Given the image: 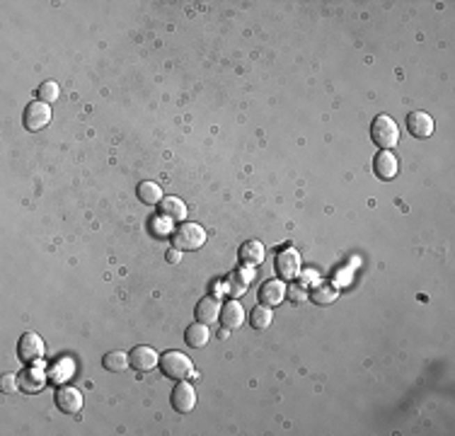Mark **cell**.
Instances as JSON below:
<instances>
[{
	"label": "cell",
	"mask_w": 455,
	"mask_h": 436,
	"mask_svg": "<svg viewBox=\"0 0 455 436\" xmlns=\"http://www.w3.org/2000/svg\"><path fill=\"white\" fill-rule=\"evenodd\" d=\"M209 325H204V322H194V325H189L186 327V332H184V339H186V344L189 347H194V349H201V347H206L209 344Z\"/></svg>",
	"instance_id": "d6986e66"
},
{
	"label": "cell",
	"mask_w": 455,
	"mask_h": 436,
	"mask_svg": "<svg viewBox=\"0 0 455 436\" xmlns=\"http://www.w3.org/2000/svg\"><path fill=\"white\" fill-rule=\"evenodd\" d=\"M252 279H255V274L250 270H235L228 277V296H232V298L242 296V293L247 291V286L252 283Z\"/></svg>",
	"instance_id": "ac0fdd59"
},
{
	"label": "cell",
	"mask_w": 455,
	"mask_h": 436,
	"mask_svg": "<svg viewBox=\"0 0 455 436\" xmlns=\"http://www.w3.org/2000/svg\"><path fill=\"white\" fill-rule=\"evenodd\" d=\"M160 368L168 378H175V381H184L194 373V364L186 354L182 352H165L160 357Z\"/></svg>",
	"instance_id": "3957f363"
},
{
	"label": "cell",
	"mask_w": 455,
	"mask_h": 436,
	"mask_svg": "<svg viewBox=\"0 0 455 436\" xmlns=\"http://www.w3.org/2000/svg\"><path fill=\"white\" fill-rule=\"evenodd\" d=\"M179 252H182V250H177V247H172V250H168V255H165V260H168L170 265H177V262L182 260Z\"/></svg>",
	"instance_id": "4316f807"
},
{
	"label": "cell",
	"mask_w": 455,
	"mask_h": 436,
	"mask_svg": "<svg viewBox=\"0 0 455 436\" xmlns=\"http://www.w3.org/2000/svg\"><path fill=\"white\" fill-rule=\"evenodd\" d=\"M136 196H138L143 204L155 206V204H160V201H163V189H160L155 182L145 180V182H141V185L136 187Z\"/></svg>",
	"instance_id": "ffe728a7"
},
{
	"label": "cell",
	"mask_w": 455,
	"mask_h": 436,
	"mask_svg": "<svg viewBox=\"0 0 455 436\" xmlns=\"http://www.w3.org/2000/svg\"><path fill=\"white\" fill-rule=\"evenodd\" d=\"M102 366L107 368V371H112V373L126 371V368L131 366V364H129V354H126V352H109V354H104Z\"/></svg>",
	"instance_id": "603a6c76"
},
{
	"label": "cell",
	"mask_w": 455,
	"mask_h": 436,
	"mask_svg": "<svg viewBox=\"0 0 455 436\" xmlns=\"http://www.w3.org/2000/svg\"><path fill=\"white\" fill-rule=\"evenodd\" d=\"M271 320H274V313H271V308H266V306H257V308H252V313H250V325L252 329H257V332H262V329H266L271 325Z\"/></svg>",
	"instance_id": "7402d4cb"
},
{
	"label": "cell",
	"mask_w": 455,
	"mask_h": 436,
	"mask_svg": "<svg viewBox=\"0 0 455 436\" xmlns=\"http://www.w3.org/2000/svg\"><path fill=\"white\" fill-rule=\"evenodd\" d=\"M158 214L160 218H168V221H184L189 216V209L177 196H163V201L158 204Z\"/></svg>",
	"instance_id": "9a60e30c"
},
{
	"label": "cell",
	"mask_w": 455,
	"mask_h": 436,
	"mask_svg": "<svg viewBox=\"0 0 455 436\" xmlns=\"http://www.w3.org/2000/svg\"><path fill=\"white\" fill-rule=\"evenodd\" d=\"M56 407L63 414H75L83 410V393L78 388H70V385H63V388L56 390Z\"/></svg>",
	"instance_id": "30bf717a"
},
{
	"label": "cell",
	"mask_w": 455,
	"mask_h": 436,
	"mask_svg": "<svg viewBox=\"0 0 455 436\" xmlns=\"http://www.w3.org/2000/svg\"><path fill=\"white\" fill-rule=\"evenodd\" d=\"M373 172H376L378 180H395L397 172H399V163L395 158V153L392 150H381V153L376 155V160H373Z\"/></svg>",
	"instance_id": "7c38bea8"
},
{
	"label": "cell",
	"mask_w": 455,
	"mask_h": 436,
	"mask_svg": "<svg viewBox=\"0 0 455 436\" xmlns=\"http://www.w3.org/2000/svg\"><path fill=\"white\" fill-rule=\"evenodd\" d=\"M218 320L223 322V327L228 332H232V329L245 325V311H242V306L237 301H225V306H221Z\"/></svg>",
	"instance_id": "5bb4252c"
},
{
	"label": "cell",
	"mask_w": 455,
	"mask_h": 436,
	"mask_svg": "<svg viewBox=\"0 0 455 436\" xmlns=\"http://www.w3.org/2000/svg\"><path fill=\"white\" fill-rule=\"evenodd\" d=\"M308 298H310L315 306H332V303L340 298V291H337L335 286H330V283H320Z\"/></svg>",
	"instance_id": "44dd1931"
},
{
	"label": "cell",
	"mask_w": 455,
	"mask_h": 436,
	"mask_svg": "<svg viewBox=\"0 0 455 436\" xmlns=\"http://www.w3.org/2000/svg\"><path fill=\"white\" fill-rule=\"evenodd\" d=\"M172 407L179 414H186L196 407V393L186 381H177L175 390H172Z\"/></svg>",
	"instance_id": "ba28073f"
},
{
	"label": "cell",
	"mask_w": 455,
	"mask_h": 436,
	"mask_svg": "<svg viewBox=\"0 0 455 436\" xmlns=\"http://www.w3.org/2000/svg\"><path fill=\"white\" fill-rule=\"evenodd\" d=\"M17 388H19V376H15V373H5L0 378V393L3 395H13Z\"/></svg>",
	"instance_id": "d4e9b609"
},
{
	"label": "cell",
	"mask_w": 455,
	"mask_h": 436,
	"mask_svg": "<svg viewBox=\"0 0 455 436\" xmlns=\"http://www.w3.org/2000/svg\"><path fill=\"white\" fill-rule=\"evenodd\" d=\"M22 121L27 131H42L44 126H49V121H51V104L39 102V100L37 102H29L27 107H24Z\"/></svg>",
	"instance_id": "277c9868"
},
{
	"label": "cell",
	"mask_w": 455,
	"mask_h": 436,
	"mask_svg": "<svg viewBox=\"0 0 455 436\" xmlns=\"http://www.w3.org/2000/svg\"><path fill=\"white\" fill-rule=\"evenodd\" d=\"M58 95H61V88H58V83H54V80H47V83H42L37 88V100H39V102L51 104V102H56V100H58Z\"/></svg>",
	"instance_id": "cb8c5ba5"
},
{
	"label": "cell",
	"mask_w": 455,
	"mask_h": 436,
	"mask_svg": "<svg viewBox=\"0 0 455 436\" xmlns=\"http://www.w3.org/2000/svg\"><path fill=\"white\" fill-rule=\"evenodd\" d=\"M47 385V373L42 368H24L19 371V390L27 395H34Z\"/></svg>",
	"instance_id": "2e32d148"
},
{
	"label": "cell",
	"mask_w": 455,
	"mask_h": 436,
	"mask_svg": "<svg viewBox=\"0 0 455 436\" xmlns=\"http://www.w3.org/2000/svg\"><path fill=\"white\" fill-rule=\"evenodd\" d=\"M206 242V231L199 226V223H186L182 221V226L172 233V247L182 252H194V250H201Z\"/></svg>",
	"instance_id": "6da1fadb"
},
{
	"label": "cell",
	"mask_w": 455,
	"mask_h": 436,
	"mask_svg": "<svg viewBox=\"0 0 455 436\" xmlns=\"http://www.w3.org/2000/svg\"><path fill=\"white\" fill-rule=\"evenodd\" d=\"M237 257H240L242 265L255 267L266 257V250H264V245H262L260 240H247V242H242V245H240V255H237Z\"/></svg>",
	"instance_id": "e0dca14e"
},
{
	"label": "cell",
	"mask_w": 455,
	"mask_h": 436,
	"mask_svg": "<svg viewBox=\"0 0 455 436\" xmlns=\"http://www.w3.org/2000/svg\"><path fill=\"white\" fill-rule=\"evenodd\" d=\"M129 364L134 371L148 373L160 364V357L153 347H136V349H131V354H129Z\"/></svg>",
	"instance_id": "52a82bcc"
},
{
	"label": "cell",
	"mask_w": 455,
	"mask_h": 436,
	"mask_svg": "<svg viewBox=\"0 0 455 436\" xmlns=\"http://www.w3.org/2000/svg\"><path fill=\"white\" fill-rule=\"evenodd\" d=\"M194 316H196V322L214 325V322L221 318V303H218V298H214V296L201 298V301L196 303V308H194Z\"/></svg>",
	"instance_id": "4fadbf2b"
},
{
	"label": "cell",
	"mask_w": 455,
	"mask_h": 436,
	"mask_svg": "<svg viewBox=\"0 0 455 436\" xmlns=\"http://www.w3.org/2000/svg\"><path fill=\"white\" fill-rule=\"evenodd\" d=\"M17 357L24 364H34L44 357V339L37 332H24L17 342Z\"/></svg>",
	"instance_id": "5b68a950"
},
{
	"label": "cell",
	"mask_w": 455,
	"mask_h": 436,
	"mask_svg": "<svg viewBox=\"0 0 455 436\" xmlns=\"http://www.w3.org/2000/svg\"><path fill=\"white\" fill-rule=\"evenodd\" d=\"M371 141L381 150H390L392 146H397V141H399L397 121L388 114H378L371 124Z\"/></svg>",
	"instance_id": "7a4b0ae2"
},
{
	"label": "cell",
	"mask_w": 455,
	"mask_h": 436,
	"mask_svg": "<svg viewBox=\"0 0 455 436\" xmlns=\"http://www.w3.org/2000/svg\"><path fill=\"white\" fill-rule=\"evenodd\" d=\"M301 255H298L293 247H286V250H281L279 255H276V274L281 277V281H291V279H296L298 274H301Z\"/></svg>",
	"instance_id": "8992f818"
},
{
	"label": "cell",
	"mask_w": 455,
	"mask_h": 436,
	"mask_svg": "<svg viewBox=\"0 0 455 436\" xmlns=\"http://www.w3.org/2000/svg\"><path fill=\"white\" fill-rule=\"evenodd\" d=\"M286 298L291 303H303L308 298V291H305V286H301V283H293V286H288L286 288Z\"/></svg>",
	"instance_id": "484cf974"
},
{
	"label": "cell",
	"mask_w": 455,
	"mask_h": 436,
	"mask_svg": "<svg viewBox=\"0 0 455 436\" xmlns=\"http://www.w3.org/2000/svg\"><path fill=\"white\" fill-rule=\"evenodd\" d=\"M404 124H407V131L414 139H429L433 134V129H436V124H433V119L426 111H409Z\"/></svg>",
	"instance_id": "9c48e42d"
},
{
	"label": "cell",
	"mask_w": 455,
	"mask_h": 436,
	"mask_svg": "<svg viewBox=\"0 0 455 436\" xmlns=\"http://www.w3.org/2000/svg\"><path fill=\"white\" fill-rule=\"evenodd\" d=\"M286 298V283L281 279H269L266 283H262L260 288V303L266 308L281 306Z\"/></svg>",
	"instance_id": "8fae6325"
}]
</instances>
